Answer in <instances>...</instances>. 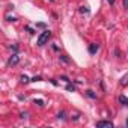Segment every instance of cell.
<instances>
[{
  "mask_svg": "<svg viewBox=\"0 0 128 128\" xmlns=\"http://www.w3.org/2000/svg\"><path fill=\"white\" fill-rule=\"evenodd\" d=\"M50 38H51V32H50V30H44V32L39 35V38H38V45H39V47L45 45Z\"/></svg>",
  "mask_w": 128,
  "mask_h": 128,
  "instance_id": "1",
  "label": "cell"
},
{
  "mask_svg": "<svg viewBox=\"0 0 128 128\" xmlns=\"http://www.w3.org/2000/svg\"><path fill=\"white\" fill-rule=\"evenodd\" d=\"M18 62H20V56H18L17 53H14V54L11 56V59L8 60V65H9V66H14V65H17Z\"/></svg>",
  "mask_w": 128,
  "mask_h": 128,
  "instance_id": "2",
  "label": "cell"
},
{
  "mask_svg": "<svg viewBox=\"0 0 128 128\" xmlns=\"http://www.w3.org/2000/svg\"><path fill=\"white\" fill-rule=\"evenodd\" d=\"M98 50H100V45H98L96 42H94V44L89 45V53H90V54H95Z\"/></svg>",
  "mask_w": 128,
  "mask_h": 128,
  "instance_id": "3",
  "label": "cell"
},
{
  "mask_svg": "<svg viewBox=\"0 0 128 128\" xmlns=\"http://www.w3.org/2000/svg\"><path fill=\"white\" fill-rule=\"evenodd\" d=\"M96 126H108V128H112L113 122H110V120H100V122H96Z\"/></svg>",
  "mask_w": 128,
  "mask_h": 128,
  "instance_id": "4",
  "label": "cell"
},
{
  "mask_svg": "<svg viewBox=\"0 0 128 128\" xmlns=\"http://www.w3.org/2000/svg\"><path fill=\"white\" fill-rule=\"evenodd\" d=\"M119 102L128 107V98H126V96H124V95H120V96H119Z\"/></svg>",
  "mask_w": 128,
  "mask_h": 128,
  "instance_id": "5",
  "label": "cell"
},
{
  "mask_svg": "<svg viewBox=\"0 0 128 128\" xmlns=\"http://www.w3.org/2000/svg\"><path fill=\"white\" fill-rule=\"evenodd\" d=\"M86 95L92 100H96V94H94V90H86Z\"/></svg>",
  "mask_w": 128,
  "mask_h": 128,
  "instance_id": "6",
  "label": "cell"
},
{
  "mask_svg": "<svg viewBox=\"0 0 128 128\" xmlns=\"http://www.w3.org/2000/svg\"><path fill=\"white\" fill-rule=\"evenodd\" d=\"M66 90H70V92H76V86L74 84H71V82L66 84Z\"/></svg>",
  "mask_w": 128,
  "mask_h": 128,
  "instance_id": "7",
  "label": "cell"
},
{
  "mask_svg": "<svg viewBox=\"0 0 128 128\" xmlns=\"http://www.w3.org/2000/svg\"><path fill=\"white\" fill-rule=\"evenodd\" d=\"M78 11H80V12H82V14H89V12H90V11H89V8H88V6H82V8H80V9H78Z\"/></svg>",
  "mask_w": 128,
  "mask_h": 128,
  "instance_id": "8",
  "label": "cell"
},
{
  "mask_svg": "<svg viewBox=\"0 0 128 128\" xmlns=\"http://www.w3.org/2000/svg\"><path fill=\"white\" fill-rule=\"evenodd\" d=\"M59 59H60V62H63V63H70V59H68L66 56H63V54L59 56Z\"/></svg>",
  "mask_w": 128,
  "mask_h": 128,
  "instance_id": "9",
  "label": "cell"
},
{
  "mask_svg": "<svg viewBox=\"0 0 128 128\" xmlns=\"http://www.w3.org/2000/svg\"><path fill=\"white\" fill-rule=\"evenodd\" d=\"M20 82H21V83H29L30 80H29L27 76H21V77H20Z\"/></svg>",
  "mask_w": 128,
  "mask_h": 128,
  "instance_id": "10",
  "label": "cell"
},
{
  "mask_svg": "<svg viewBox=\"0 0 128 128\" xmlns=\"http://www.w3.org/2000/svg\"><path fill=\"white\" fill-rule=\"evenodd\" d=\"M120 84H122V86H126V84H128V76H125V77L122 78V82H120Z\"/></svg>",
  "mask_w": 128,
  "mask_h": 128,
  "instance_id": "11",
  "label": "cell"
},
{
  "mask_svg": "<svg viewBox=\"0 0 128 128\" xmlns=\"http://www.w3.org/2000/svg\"><path fill=\"white\" fill-rule=\"evenodd\" d=\"M57 118H59V119H65V112H60V113L57 114Z\"/></svg>",
  "mask_w": 128,
  "mask_h": 128,
  "instance_id": "12",
  "label": "cell"
},
{
  "mask_svg": "<svg viewBox=\"0 0 128 128\" xmlns=\"http://www.w3.org/2000/svg\"><path fill=\"white\" fill-rule=\"evenodd\" d=\"M41 80H42V78H41L39 76H35V77L32 78V82H41Z\"/></svg>",
  "mask_w": 128,
  "mask_h": 128,
  "instance_id": "13",
  "label": "cell"
},
{
  "mask_svg": "<svg viewBox=\"0 0 128 128\" xmlns=\"http://www.w3.org/2000/svg\"><path fill=\"white\" fill-rule=\"evenodd\" d=\"M35 104H38V106H44V101H42V100H35Z\"/></svg>",
  "mask_w": 128,
  "mask_h": 128,
  "instance_id": "14",
  "label": "cell"
},
{
  "mask_svg": "<svg viewBox=\"0 0 128 128\" xmlns=\"http://www.w3.org/2000/svg\"><path fill=\"white\" fill-rule=\"evenodd\" d=\"M11 50H12L14 53H17V51H18V47H17V45H11Z\"/></svg>",
  "mask_w": 128,
  "mask_h": 128,
  "instance_id": "15",
  "label": "cell"
},
{
  "mask_svg": "<svg viewBox=\"0 0 128 128\" xmlns=\"http://www.w3.org/2000/svg\"><path fill=\"white\" fill-rule=\"evenodd\" d=\"M60 78H62V80H65V82H66V83H70V82H71V80H70V78H68V77H66V76H62V77H60Z\"/></svg>",
  "mask_w": 128,
  "mask_h": 128,
  "instance_id": "16",
  "label": "cell"
},
{
  "mask_svg": "<svg viewBox=\"0 0 128 128\" xmlns=\"http://www.w3.org/2000/svg\"><path fill=\"white\" fill-rule=\"evenodd\" d=\"M124 6H125V9H128V0H124Z\"/></svg>",
  "mask_w": 128,
  "mask_h": 128,
  "instance_id": "17",
  "label": "cell"
},
{
  "mask_svg": "<svg viewBox=\"0 0 128 128\" xmlns=\"http://www.w3.org/2000/svg\"><path fill=\"white\" fill-rule=\"evenodd\" d=\"M6 18H8V21H15V18H14V17H9V15H8Z\"/></svg>",
  "mask_w": 128,
  "mask_h": 128,
  "instance_id": "18",
  "label": "cell"
},
{
  "mask_svg": "<svg viewBox=\"0 0 128 128\" xmlns=\"http://www.w3.org/2000/svg\"><path fill=\"white\" fill-rule=\"evenodd\" d=\"M26 29H27V30H29V33H30V35H33V33H35V32H33V30H32V29H30V27H26Z\"/></svg>",
  "mask_w": 128,
  "mask_h": 128,
  "instance_id": "19",
  "label": "cell"
},
{
  "mask_svg": "<svg viewBox=\"0 0 128 128\" xmlns=\"http://www.w3.org/2000/svg\"><path fill=\"white\" fill-rule=\"evenodd\" d=\"M107 2H108L110 5H113V3H114V0H107Z\"/></svg>",
  "mask_w": 128,
  "mask_h": 128,
  "instance_id": "20",
  "label": "cell"
},
{
  "mask_svg": "<svg viewBox=\"0 0 128 128\" xmlns=\"http://www.w3.org/2000/svg\"><path fill=\"white\" fill-rule=\"evenodd\" d=\"M126 126H128V118H126Z\"/></svg>",
  "mask_w": 128,
  "mask_h": 128,
  "instance_id": "21",
  "label": "cell"
},
{
  "mask_svg": "<svg viewBox=\"0 0 128 128\" xmlns=\"http://www.w3.org/2000/svg\"><path fill=\"white\" fill-rule=\"evenodd\" d=\"M50 2H53V0H50Z\"/></svg>",
  "mask_w": 128,
  "mask_h": 128,
  "instance_id": "22",
  "label": "cell"
}]
</instances>
